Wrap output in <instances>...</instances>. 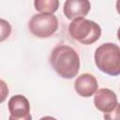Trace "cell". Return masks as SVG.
Returning a JSON list of instances; mask_svg holds the SVG:
<instances>
[{
	"label": "cell",
	"mask_w": 120,
	"mask_h": 120,
	"mask_svg": "<svg viewBox=\"0 0 120 120\" xmlns=\"http://www.w3.org/2000/svg\"><path fill=\"white\" fill-rule=\"evenodd\" d=\"M28 28L30 32L38 38H49L56 32L58 28V20L53 14H36L30 19Z\"/></svg>",
	"instance_id": "obj_4"
},
{
	"label": "cell",
	"mask_w": 120,
	"mask_h": 120,
	"mask_svg": "<svg viewBox=\"0 0 120 120\" xmlns=\"http://www.w3.org/2000/svg\"><path fill=\"white\" fill-rule=\"evenodd\" d=\"M94 104L98 111L106 113L112 111L117 106V97L113 91L108 88L98 89L95 93Z\"/></svg>",
	"instance_id": "obj_5"
},
{
	"label": "cell",
	"mask_w": 120,
	"mask_h": 120,
	"mask_svg": "<svg viewBox=\"0 0 120 120\" xmlns=\"http://www.w3.org/2000/svg\"><path fill=\"white\" fill-rule=\"evenodd\" d=\"M116 10H117V12L120 14V0L116 1Z\"/></svg>",
	"instance_id": "obj_13"
},
{
	"label": "cell",
	"mask_w": 120,
	"mask_h": 120,
	"mask_svg": "<svg viewBox=\"0 0 120 120\" xmlns=\"http://www.w3.org/2000/svg\"><path fill=\"white\" fill-rule=\"evenodd\" d=\"M34 6L37 11L40 13H50L52 14L58 9L59 1L58 0H36Z\"/></svg>",
	"instance_id": "obj_9"
},
{
	"label": "cell",
	"mask_w": 120,
	"mask_h": 120,
	"mask_svg": "<svg viewBox=\"0 0 120 120\" xmlns=\"http://www.w3.org/2000/svg\"><path fill=\"white\" fill-rule=\"evenodd\" d=\"M91 8V4L87 0H68L64 4V14L69 20L84 18Z\"/></svg>",
	"instance_id": "obj_6"
},
{
	"label": "cell",
	"mask_w": 120,
	"mask_h": 120,
	"mask_svg": "<svg viewBox=\"0 0 120 120\" xmlns=\"http://www.w3.org/2000/svg\"><path fill=\"white\" fill-rule=\"evenodd\" d=\"M117 38H118V39L120 41V27L118 28V31H117Z\"/></svg>",
	"instance_id": "obj_14"
},
{
	"label": "cell",
	"mask_w": 120,
	"mask_h": 120,
	"mask_svg": "<svg viewBox=\"0 0 120 120\" xmlns=\"http://www.w3.org/2000/svg\"><path fill=\"white\" fill-rule=\"evenodd\" d=\"M39 120H57V119L54 118V117H52V116H49V115H47V116H43V117H41Z\"/></svg>",
	"instance_id": "obj_12"
},
{
	"label": "cell",
	"mask_w": 120,
	"mask_h": 120,
	"mask_svg": "<svg viewBox=\"0 0 120 120\" xmlns=\"http://www.w3.org/2000/svg\"><path fill=\"white\" fill-rule=\"evenodd\" d=\"M8 111L10 115L22 117L30 113V104L28 99L22 95H15L8 100Z\"/></svg>",
	"instance_id": "obj_8"
},
{
	"label": "cell",
	"mask_w": 120,
	"mask_h": 120,
	"mask_svg": "<svg viewBox=\"0 0 120 120\" xmlns=\"http://www.w3.org/2000/svg\"><path fill=\"white\" fill-rule=\"evenodd\" d=\"M103 118L104 120H120V103L112 111L104 113Z\"/></svg>",
	"instance_id": "obj_10"
},
{
	"label": "cell",
	"mask_w": 120,
	"mask_h": 120,
	"mask_svg": "<svg viewBox=\"0 0 120 120\" xmlns=\"http://www.w3.org/2000/svg\"><path fill=\"white\" fill-rule=\"evenodd\" d=\"M50 64L60 77L72 79L79 72L80 57L70 46L57 45L52 51Z\"/></svg>",
	"instance_id": "obj_1"
},
{
	"label": "cell",
	"mask_w": 120,
	"mask_h": 120,
	"mask_svg": "<svg viewBox=\"0 0 120 120\" xmlns=\"http://www.w3.org/2000/svg\"><path fill=\"white\" fill-rule=\"evenodd\" d=\"M94 59L96 66L102 72L110 76L120 75V47L107 42L97 48Z\"/></svg>",
	"instance_id": "obj_2"
},
{
	"label": "cell",
	"mask_w": 120,
	"mask_h": 120,
	"mask_svg": "<svg viewBox=\"0 0 120 120\" xmlns=\"http://www.w3.org/2000/svg\"><path fill=\"white\" fill-rule=\"evenodd\" d=\"M68 32L74 39L85 45L93 44L101 36L100 26L94 21L85 18L73 20L68 25Z\"/></svg>",
	"instance_id": "obj_3"
},
{
	"label": "cell",
	"mask_w": 120,
	"mask_h": 120,
	"mask_svg": "<svg viewBox=\"0 0 120 120\" xmlns=\"http://www.w3.org/2000/svg\"><path fill=\"white\" fill-rule=\"evenodd\" d=\"M98 84L97 79L90 73H83L80 75L74 82L76 92L83 98L91 97L98 91Z\"/></svg>",
	"instance_id": "obj_7"
},
{
	"label": "cell",
	"mask_w": 120,
	"mask_h": 120,
	"mask_svg": "<svg viewBox=\"0 0 120 120\" xmlns=\"http://www.w3.org/2000/svg\"><path fill=\"white\" fill-rule=\"evenodd\" d=\"M8 120H32V116L30 113H28L27 115L22 116V117H15L13 115H9Z\"/></svg>",
	"instance_id": "obj_11"
}]
</instances>
